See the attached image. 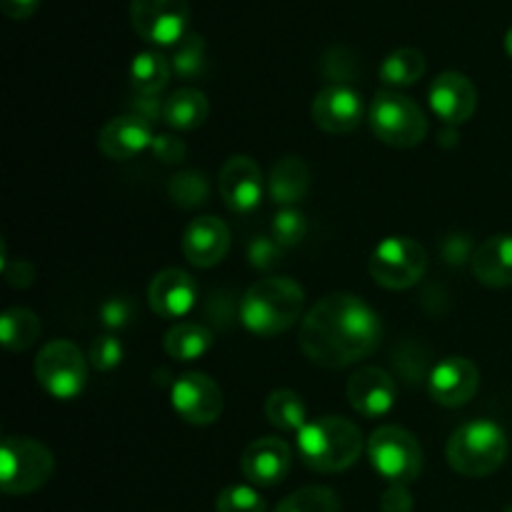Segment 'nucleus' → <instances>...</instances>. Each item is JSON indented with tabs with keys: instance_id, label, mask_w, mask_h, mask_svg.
<instances>
[{
	"instance_id": "42",
	"label": "nucleus",
	"mask_w": 512,
	"mask_h": 512,
	"mask_svg": "<svg viewBox=\"0 0 512 512\" xmlns=\"http://www.w3.org/2000/svg\"><path fill=\"white\" fill-rule=\"evenodd\" d=\"M445 258H448V263H463L465 258H473L468 235H453V238L445 240Z\"/></svg>"
},
{
	"instance_id": "40",
	"label": "nucleus",
	"mask_w": 512,
	"mask_h": 512,
	"mask_svg": "<svg viewBox=\"0 0 512 512\" xmlns=\"http://www.w3.org/2000/svg\"><path fill=\"white\" fill-rule=\"evenodd\" d=\"M3 273H5V280H8L13 288H28L35 278L33 265L25 263V260H18V263H5Z\"/></svg>"
},
{
	"instance_id": "20",
	"label": "nucleus",
	"mask_w": 512,
	"mask_h": 512,
	"mask_svg": "<svg viewBox=\"0 0 512 512\" xmlns=\"http://www.w3.org/2000/svg\"><path fill=\"white\" fill-rule=\"evenodd\" d=\"M153 123L135 113L108 120L98 133V148L110 160H130L153 145Z\"/></svg>"
},
{
	"instance_id": "15",
	"label": "nucleus",
	"mask_w": 512,
	"mask_h": 512,
	"mask_svg": "<svg viewBox=\"0 0 512 512\" xmlns=\"http://www.w3.org/2000/svg\"><path fill=\"white\" fill-rule=\"evenodd\" d=\"M363 98L345 83L328 85L313 100V123L330 135L353 133L363 123Z\"/></svg>"
},
{
	"instance_id": "31",
	"label": "nucleus",
	"mask_w": 512,
	"mask_h": 512,
	"mask_svg": "<svg viewBox=\"0 0 512 512\" xmlns=\"http://www.w3.org/2000/svg\"><path fill=\"white\" fill-rule=\"evenodd\" d=\"M168 195L175 205L180 208H198L208 200L210 188L208 180L203 173H195V170H185V173H175L168 180Z\"/></svg>"
},
{
	"instance_id": "2",
	"label": "nucleus",
	"mask_w": 512,
	"mask_h": 512,
	"mask_svg": "<svg viewBox=\"0 0 512 512\" xmlns=\"http://www.w3.org/2000/svg\"><path fill=\"white\" fill-rule=\"evenodd\" d=\"M305 290L293 278H263L245 290L240 320L260 338H273L293 328L303 315Z\"/></svg>"
},
{
	"instance_id": "28",
	"label": "nucleus",
	"mask_w": 512,
	"mask_h": 512,
	"mask_svg": "<svg viewBox=\"0 0 512 512\" xmlns=\"http://www.w3.org/2000/svg\"><path fill=\"white\" fill-rule=\"evenodd\" d=\"M425 75V55L415 48H395L380 63V80L390 88H408Z\"/></svg>"
},
{
	"instance_id": "26",
	"label": "nucleus",
	"mask_w": 512,
	"mask_h": 512,
	"mask_svg": "<svg viewBox=\"0 0 512 512\" xmlns=\"http://www.w3.org/2000/svg\"><path fill=\"white\" fill-rule=\"evenodd\" d=\"M43 325L40 318L28 308H8L0 315V340L10 353H23L38 343Z\"/></svg>"
},
{
	"instance_id": "5",
	"label": "nucleus",
	"mask_w": 512,
	"mask_h": 512,
	"mask_svg": "<svg viewBox=\"0 0 512 512\" xmlns=\"http://www.w3.org/2000/svg\"><path fill=\"white\" fill-rule=\"evenodd\" d=\"M55 458L28 435H8L0 448V488L5 495H30L53 478Z\"/></svg>"
},
{
	"instance_id": "36",
	"label": "nucleus",
	"mask_w": 512,
	"mask_h": 512,
	"mask_svg": "<svg viewBox=\"0 0 512 512\" xmlns=\"http://www.w3.org/2000/svg\"><path fill=\"white\" fill-rule=\"evenodd\" d=\"M133 318V303L128 298H110L100 305V323L108 330H120Z\"/></svg>"
},
{
	"instance_id": "35",
	"label": "nucleus",
	"mask_w": 512,
	"mask_h": 512,
	"mask_svg": "<svg viewBox=\"0 0 512 512\" xmlns=\"http://www.w3.org/2000/svg\"><path fill=\"white\" fill-rule=\"evenodd\" d=\"M283 245L273 235H255L248 243V263L255 270H270L280 260Z\"/></svg>"
},
{
	"instance_id": "38",
	"label": "nucleus",
	"mask_w": 512,
	"mask_h": 512,
	"mask_svg": "<svg viewBox=\"0 0 512 512\" xmlns=\"http://www.w3.org/2000/svg\"><path fill=\"white\" fill-rule=\"evenodd\" d=\"M380 512H413V495L408 485H388V490L380 495Z\"/></svg>"
},
{
	"instance_id": "1",
	"label": "nucleus",
	"mask_w": 512,
	"mask_h": 512,
	"mask_svg": "<svg viewBox=\"0 0 512 512\" xmlns=\"http://www.w3.org/2000/svg\"><path fill=\"white\" fill-rule=\"evenodd\" d=\"M383 340L380 315L353 293H330L305 313L300 348L310 363L340 370L368 358Z\"/></svg>"
},
{
	"instance_id": "10",
	"label": "nucleus",
	"mask_w": 512,
	"mask_h": 512,
	"mask_svg": "<svg viewBox=\"0 0 512 512\" xmlns=\"http://www.w3.org/2000/svg\"><path fill=\"white\" fill-rule=\"evenodd\" d=\"M135 33L153 45H178L190 33V0H130Z\"/></svg>"
},
{
	"instance_id": "13",
	"label": "nucleus",
	"mask_w": 512,
	"mask_h": 512,
	"mask_svg": "<svg viewBox=\"0 0 512 512\" xmlns=\"http://www.w3.org/2000/svg\"><path fill=\"white\" fill-rule=\"evenodd\" d=\"M480 388V370L463 355L440 360L428 375V393L443 408H463Z\"/></svg>"
},
{
	"instance_id": "4",
	"label": "nucleus",
	"mask_w": 512,
	"mask_h": 512,
	"mask_svg": "<svg viewBox=\"0 0 512 512\" xmlns=\"http://www.w3.org/2000/svg\"><path fill=\"white\" fill-rule=\"evenodd\" d=\"M508 435L493 420H470L450 435L445 458L450 468L465 478H488L503 468L508 458Z\"/></svg>"
},
{
	"instance_id": "6",
	"label": "nucleus",
	"mask_w": 512,
	"mask_h": 512,
	"mask_svg": "<svg viewBox=\"0 0 512 512\" xmlns=\"http://www.w3.org/2000/svg\"><path fill=\"white\" fill-rule=\"evenodd\" d=\"M370 128L380 143L390 148H415L428 135L423 108L398 90H380L370 105Z\"/></svg>"
},
{
	"instance_id": "32",
	"label": "nucleus",
	"mask_w": 512,
	"mask_h": 512,
	"mask_svg": "<svg viewBox=\"0 0 512 512\" xmlns=\"http://www.w3.org/2000/svg\"><path fill=\"white\" fill-rule=\"evenodd\" d=\"M215 512H265V500L255 485H228L215 498Z\"/></svg>"
},
{
	"instance_id": "17",
	"label": "nucleus",
	"mask_w": 512,
	"mask_h": 512,
	"mask_svg": "<svg viewBox=\"0 0 512 512\" xmlns=\"http://www.w3.org/2000/svg\"><path fill=\"white\" fill-rule=\"evenodd\" d=\"M428 100L433 113L448 125H463L473 118L478 108V88L473 80L458 70L440 73L428 90Z\"/></svg>"
},
{
	"instance_id": "12",
	"label": "nucleus",
	"mask_w": 512,
	"mask_h": 512,
	"mask_svg": "<svg viewBox=\"0 0 512 512\" xmlns=\"http://www.w3.org/2000/svg\"><path fill=\"white\" fill-rule=\"evenodd\" d=\"M218 188L228 210L250 215L260 208L263 200V170L248 155H230L220 168Z\"/></svg>"
},
{
	"instance_id": "44",
	"label": "nucleus",
	"mask_w": 512,
	"mask_h": 512,
	"mask_svg": "<svg viewBox=\"0 0 512 512\" xmlns=\"http://www.w3.org/2000/svg\"><path fill=\"white\" fill-rule=\"evenodd\" d=\"M503 512H512V505H510V508H505V510H503Z\"/></svg>"
},
{
	"instance_id": "19",
	"label": "nucleus",
	"mask_w": 512,
	"mask_h": 512,
	"mask_svg": "<svg viewBox=\"0 0 512 512\" xmlns=\"http://www.w3.org/2000/svg\"><path fill=\"white\" fill-rule=\"evenodd\" d=\"M180 245H183V255L190 265L215 268L218 263H223L230 250V230L215 215H200L185 228Z\"/></svg>"
},
{
	"instance_id": "39",
	"label": "nucleus",
	"mask_w": 512,
	"mask_h": 512,
	"mask_svg": "<svg viewBox=\"0 0 512 512\" xmlns=\"http://www.w3.org/2000/svg\"><path fill=\"white\" fill-rule=\"evenodd\" d=\"M128 105L133 110L130 113L140 115V118H145L148 123H155V120H163V105L165 100H160L158 95H138L133 93V98L128 100Z\"/></svg>"
},
{
	"instance_id": "18",
	"label": "nucleus",
	"mask_w": 512,
	"mask_h": 512,
	"mask_svg": "<svg viewBox=\"0 0 512 512\" xmlns=\"http://www.w3.org/2000/svg\"><path fill=\"white\" fill-rule=\"evenodd\" d=\"M198 300V285L193 275L180 268H165L150 280L148 303L155 315L165 320H180L193 310Z\"/></svg>"
},
{
	"instance_id": "23",
	"label": "nucleus",
	"mask_w": 512,
	"mask_h": 512,
	"mask_svg": "<svg viewBox=\"0 0 512 512\" xmlns=\"http://www.w3.org/2000/svg\"><path fill=\"white\" fill-rule=\"evenodd\" d=\"M210 103L203 90L178 88L165 98L163 123L173 130H195L208 120Z\"/></svg>"
},
{
	"instance_id": "43",
	"label": "nucleus",
	"mask_w": 512,
	"mask_h": 512,
	"mask_svg": "<svg viewBox=\"0 0 512 512\" xmlns=\"http://www.w3.org/2000/svg\"><path fill=\"white\" fill-rule=\"evenodd\" d=\"M505 48H508L510 58H512V28L508 30V35H505Z\"/></svg>"
},
{
	"instance_id": "30",
	"label": "nucleus",
	"mask_w": 512,
	"mask_h": 512,
	"mask_svg": "<svg viewBox=\"0 0 512 512\" xmlns=\"http://www.w3.org/2000/svg\"><path fill=\"white\" fill-rule=\"evenodd\" d=\"M273 512H340V498L325 485H308L280 500Z\"/></svg>"
},
{
	"instance_id": "7",
	"label": "nucleus",
	"mask_w": 512,
	"mask_h": 512,
	"mask_svg": "<svg viewBox=\"0 0 512 512\" xmlns=\"http://www.w3.org/2000/svg\"><path fill=\"white\" fill-rule=\"evenodd\" d=\"M370 465L390 485H410L423 470V448L410 430L400 425H380L368 438Z\"/></svg>"
},
{
	"instance_id": "34",
	"label": "nucleus",
	"mask_w": 512,
	"mask_h": 512,
	"mask_svg": "<svg viewBox=\"0 0 512 512\" xmlns=\"http://www.w3.org/2000/svg\"><path fill=\"white\" fill-rule=\"evenodd\" d=\"M123 353V343H120L113 333H105L98 335V338L90 343L88 360L95 370H100V373H110V370H115L123 363Z\"/></svg>"
},
{
	"instance_id": "22",
	"label": "nucleus",
	"mask_w": 512,
	"mask_h": 512,
	"mask_svg": "<svg viewBox=\"0 0 512 512\" xmlns=\"http://www.w3.org/2000/svg\"><path fill=\"white\" fill-rule=\"evenodd\" d=\"M270 198L280 208H295L300 200H305L310 190V170L308 163L298 155H285L273 165V173L268 178Z\"/></svg>"
},
{
	"instance_id": "27",
	"label": "nucleus",
	"mask_w": 512,
	"mask_h": 512,
	"mask_svg": "<svg viewBox=\"0 0 512 512\" xmlns=\"http://www.w3.org/2000/svg\"><path fill=\"white\" fill-rule=\"evenodd\" d=\"M265 418L270 425H275L283 433H300L308 423V413H305V403L295 390L280 388L273 390L265 400Z\"/></svg>"
},
{
	"instance_id": "29",
	"label": "nucleus",
	"mask_w": 512,
	"mask_h": 512,
	"mask_svg": "<svg viewBox=\"0 0 512 512\" xmlns=\"http://www.w3.org/2000/svg\"><path fill=\"white\" fill-rule=\"evenodd\" d=\"M173 75L180 80H200L208 68V50H205V38L190 30L173 50Z\"/></svg>"
},
{
	"instance_id": "16",
	"label": "nucleus",
	"mask_w": 512,
	"mask_h": 512,
	"mask_svg": "<svg viewBox=\"0 0 512 512\" xmlns=\"http://www.w3.org/2000/svg\"><path fill=\"white\" fill-rule=\"evenodd\" d=\"M345 393H348L350 408L368 420L388 415L398 400L393 375L383 368H373V365L355 370L348 378Z\"/></svg>"
},
{
	"instance_id": "41",
	"label": "nucleus",
	"mask_w": 512,
	"mask_h": 512,
	"mask_svg": "<svg viewBox=\"0 0 512 512\" xmlns=\"http://www.w3.org/2000/svg\"><path fill=\"white\" fill-rule=\"evenodd\" d=\"M0 8H3L8 18L25 20L40 8V0H0Z\"/></svg>"
},
{
	"instance_id": "24",
	"label": "nucleus",
	"mask_w": 512,
	"mask_h": 512,
	"mask_svg": "<svg viewBox=\"0 0 512 512\" xmlns=\"http://www.w3.org/2000/svg\"><path fill=\"white\" fill-rule=\"evenodd\" d=\"M213 348V330L203 323H178L165 333L163 350L173 360L190 363Z\"/></svg>"
},
{
	"instance_id": "11",
	"label": "nucleus",
	"mask_w": 512,
	"mask_h": 512,
	"mask_svg": "<svg viewBox=\"0 0 512 512\" xmlns=\"http://www.w3.org/2000/svg\"><path fill=\"white\" fill-rule=\"evenodd\" d=\"M170 403L180 420L205 428L223 415V390L210 375L185 373L173 383Z\"/></svg>"
},
{
	"instance_id": "21",
	"label": "nucleus",
	"mask_w": 512,
	"mask_h": 512,
	"mask_svg": "<svg viewBox=\"0 0 512 512\" xmlns=\"http://www.w3.org/2000/svg\"><path fill=\"white\" fill-rule=\"evenodd\" d=\"M470 268L478 283L488 288L512 285V235H493L475 248Z\"/></svg>"
},
{
	"instance_id": "9",
	"label": "nucleus",
	"mask_w": 512,
	"mask_h": 512,
	"mask_svg": "<svg viewBox=\"0 0 512 512\" xmlns=\"http://www.w3.org/2000/svg\"><path fill=\"white\" fill-rule=\"evenodd\" d=\"M35 378L55 400H75L88 383V360L70 340H50L35 358Z\"/></svg>"
},
{
	"instance_id": "37",
	"label": "nucleus",
	"mask_w": 512,
	"mask_h": 512,
	"mask_svg": "<svg viewBox=\"0 0 512 512\" xmlns=\"http://www.w3.org/2000/svg\"><path fill=\"white\" fill-rule=\"evenodd\" d=\"M150 150H153V155L160 163H180L185 158V143L173 133L155 135Z\"/></svg>"
},
{
	"instance_id": "33",
	"label": "nucleus",
	"mask_w": 512,
	"mask_h": 512,
	"mask_svg": "<svg viewBox=\"0 0 512 512\" xmlns=\"http://www.w3.org/2000/svg\"><path fill=\"white\" fill-rule=\"evenodd\" d=\"M308 233V223L305 215L298 208H280L273 218V238L278 240L283 248H293Z\"/></svg>"
},
{
	"instance_id": "8",
	"label": "nucleus",
	"mask_w": 512,
	"mask_h": 512,
	"mask_svg": "<svg viewBox=\"0 0 512 512\" xmlns=\"http://www.w3.org/2000/svg\"><path fill=\"white\" fill-rule=\"evenodd\" d=\"M368 270L385 290H408L423 280L428 270V253L408 235H390L370 253Z\"/></svg>"
},
{
	"instance_id": "14",
	"label": "nucleus",
	"mask_w": 512,
	"mask_h": 512,
	"mask_svg": "<svg viewBox=\"0 0 512 512\" xmlns=\"http://www.w3.org/2000/svg\"><path fill=\"white\" fill-rule=\"evenodd\" d=\"M290 465H293V450L275 435L253 440L240 458V470L255 488H273L283 483L290 473Z\"/></svg>"
},
{
	"instance_id": "3",
	"label": "nucleus",
	"mask_w": 512,
	"mask_h": 512,
	"mask_svg": "<svg viewBox=\"0 0 512 512\" xmlns=\"http://www.w3.org/2000/svg\"><path fill=\"white\" fill-rule=\"evenodd\" d=\"M363 433L358 425L338 415H323L305 423L298 433L303 463L315 473H343L363 453Z\"/></svg>"
},
{
	"instance_id": "25",
	"label": "nucleus",
	"mask_w": 512,
	"mask_h": 512,
	"mask_svg": "<svg viewBox=\"0 0 512 512\" xmlns=\"http://www.w3.org/2000/svg\"><path fill=\"white\" fill-rule=\"evenodd\" d=\"M173 65L160 50H143L130 65V88L138 95H160L170 83Z\"/></svg>"
}]
</instances>
